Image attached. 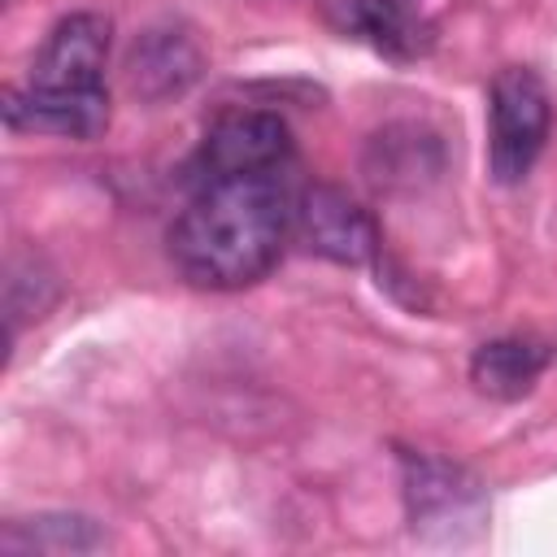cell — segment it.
<instances>
[{"label": "cell", "mask_w": 557, "mask_h": 557, "mask_svg": "<svg viewBox=\"0 0 557 557\" xmlns=\"http://www.w3.org/2000/svg\"><path fill=\"white\" fill-rule=\"evenodd\" d=\"M187 187L191 200L165 235L174 270L209 292H239L265 278L296 226L287 170L200 178Z\"/></svg>", "instance_id": "obj_1"}, {"label": "cell", "mask_w": 557, "mask_h": 557, "mask_svg": "<svg viewBox=\"0 0 557 557\" xmlns=\"http://www.w3.org/2000/svg\"><path fill=\"white\" fill-rule=\"evenodd\" d=\"M400 492L409 531L426 544H474L487 527V487L457 461L400 448Z\"/></svg>", "instance_id": "obj_2"}, {"label": "cell", "mask_w": 557, "mask_h": 557, "mask_svg": "<svg viewBox=\"0 0 557 557\" xmlns=\"http://www.w3.org/2000/svg\"><path fill=\"white\" fill-rule=\"evenodd\" d=\"M553 131V96L544 78L527 65L496 70L487 87V170L496 183L513 187L531 174Z\"/></svg>", "instance_id": "obj_3"}, {"label": "cell", "mask_w": 557, "mask_h": 557, "mask_svg": "<svg viewBox=\"0 0 557 557\" xmlns=\"http://www.w3.org/2000/svg\"><path fill=\"white\" fill-rule=\"evenodd\" d=\"M292 157L296 144L278 113L231 109L205 131L196 157L187 161V183L226 178V174H274V170H292Z\"/></svg>", "instance_id": "obj_4"}, {"label": "cell", "mask_w": 557, "mask_h": 557, "mask_svg": "<svg viewBox=\"0 0 557 557\" xmlns=\"http://www.w3.org/2000/svg\"><path fill=\"white\" fill-rule=\"evenodd\" d=\"M109 35H113V26H109L104 13H91V9L65 13V17L48 30L44 48L35 52L26 87H30V91H57V96L109 91V87H104Z\"/></svg>", "instance_id": "obj_5"}, {"label": "cell", "mask_w": 557, "mask_h": 557, "mask_svg": "<svg viewBox=\"0 0 557 557\" xmlns=\"http://www.w3.org/2000/svg\"><path fill=\"white\" fill-rule=\"evenodd\" d=\"M335 30L366 39L392 61H418L435 48L448 0H322Z\"/></svg>", "instance_id": "obj_6"}, {"label": "cell", "mask_w": 557, "mask_h": 557, "mask_svg": "<svg viewBox=\"0 0 557 557\" xmlns=\"http://www.w3.org/2000/svg\"><path fill=\"white\" fill-rule=\"evenodd\" d=\"M296 231L309 252L335 265H366L379 257V226L344 187L313 183L296 196Z\"/></svg>", "instance_id": "obj_7"}, {"label": "cell", "mask_w": 557, "mask_h": 557, "mask_svg": "<svg viewBox=\"0 0 557 557\" xmlns=\"http://www.w3.org/2000/svg\"><path fill=\"white\" fill-rule=\"evenodd\" d=\"M200 74H205V52L191 39V30L174 22L148 26L144 35H135L126 52V87L144 104H165L187 96L200 83Z\"/></svg>", "instance_id": "obj_8"}, {"label": "cell", "mask_w": 557, "mask_h": 557, "mask_svg": "<svg viewBox=\"0 0 557 557\" xmlns=\"http://www.w3.org/2000/svg\"><path fill=\"white\" fill-rule=\"evenodd\" d=\"M4 126L22 135H61V139H100L109 126V91L57 96V91H4Z\"/></svg>", "instance_id": "obj_9"}, {"label": "cell", "mask_w": 557, "mask_h": 557, "mask_svg": "<svg viewBox=\"0 0 557 557\" xmlns=\"http://www.w3.org/2000/svg\"><path fill=\"white\" fill-rule=\"evenodd\" d=\"M548 370V348L531 335H500L474 348L470 383L492 400H522L535 392L540 374Z\"/></svg>", "instance_id": "obj_10"}, {"label": "cell", "mask_w": 557, "mask_h": 557, "mask_svg": "<svg viewBox=\"0 0 557 557\" xmlns=\"http://www.w3.org/2000/svg\"><path fill=\"white\" fill-rule=\"evenodd\" d=\"M109 535L96 518L87 513H35V518H9L0 527V553L22 557V553H96L104 548Z\"/></svg>", "instance_id": "obj_11"}, {"label": "cell", "mask_w": 557, "mask_h": 557, "mask_svg": "<svg viewBox=\"0 0 557 557\" xmlns=\"http://www.w3.org/2000/svg\"><path fill=\"white\" fill-rule=\"evenodd\" d=\"M435 170H440V144L422 126H387L366 148V174L379 187H400V183L413 187L422 174Z\"/></svg>", "instance_id": "obj_12"}]
</instances>
